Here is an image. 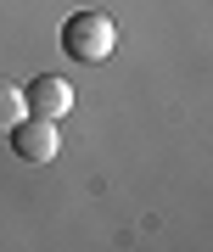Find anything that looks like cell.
Wrapping results in <instances>:
<instances>
[{
  "instance_id": "6da1fadb",
  "label": "cell",
  "mask_w": 213,
  "mask_h": 252,
  "mask_svg": "<svg viewBox=\"0 0 213 252\" xmlns=\"http://www.w3.org/2000/svg\"><path fill=\"white\" fill-rule=\"evenodd\" d=\"M62 51H68V62H84V67H96L106 62V56L118 51V23L106 17V11H73V17L62 23Z\"/></svg>"
},
{
  "instance_id": "277c9868",
  "label": "cell",
  "mask_w": 213,
  "mask_h": 252,
  "mask_svg": "<svg viewBox=\"0 0 213 252\" xmlns=\"http://www.w3.org/2000/svg\"><path fill=\"white\" fill-rule=\"evenodd\" d=\"M23 112H28V107H23V90H17V84H6V79H0V135H6V129L17 124Z\"/></svg>"
},
{
  "instance_id": "7a4b0ae2",
  "label": "cell",
  "mask_w": 213,
  "mask_h": 252,
  "mask_svg": "<svg viewBox=\"0 0 213 252\" xmlns=\"http://www.w3.org/2000/svg\"><path fill=\"white\" fill-rule=\"evenodd\" d=\"M11 152H17L23 162H51L56 152H62V140H56V118H39V112H23L17 124L6 129Z\"/></svg>"
},
{
  "instance_id": "3957f363",
  "label": "cell",
  "mask_w": 213,
  "mask_h": 252,
  "mask_svg": "<svg viewBox=\"0 0 213 252\" xmlns=\"http://www.w3.org/2000/svg\"><path fill=\"white\" fill-rule=\"evenodd\" d=\"M23 107L39 112V118H68L73 112V84L62 73H39V79L23 84Z\"/></svg>"
}]
</instances>
